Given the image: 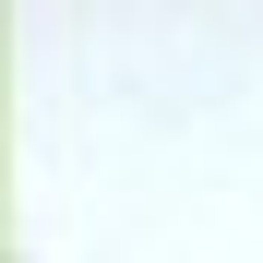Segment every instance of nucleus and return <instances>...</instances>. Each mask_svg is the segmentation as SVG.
I'll use <instances>...</instances> for the list:
<instances>
[]
</instances>
